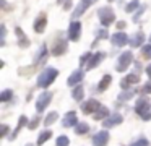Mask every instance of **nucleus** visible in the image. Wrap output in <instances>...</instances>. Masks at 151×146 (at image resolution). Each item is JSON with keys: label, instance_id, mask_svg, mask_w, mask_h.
Segmentation results:
<instances>
[{"label": "nucleus", "instance_id": "obj_1", "mask_svg": "<svg viewBox=\"0 0 151 146\" xmlns=\"http://www.w3.org/2000/svg\"><path fill=\"white\" fill-rule=\"evenodd\" d=\"M57 75H59L57 68H54V67L44 68L42 73L39 75V78H37V86H39V88H47V86H50V84L54 83V80L57 78Z\"/></svg>", "mask_w": 151, "mask_h": 146}, {"label": "nucleus", "instance_id": "obj_2", "mask_svg": "<svg viewBox=\"0 0 151 146\" xmlns=\"http://www.w3.org/2000/svg\"><path fill=\"white\" fill-rule=\"evenodd\" d=\"M135 110L137 114L141 117L143 120H151V107H150V102H148L146 97H140L137 101V106H135Z\"/></svg>", "mask_w": 151, "mask_h": 146}, {"label": "nucleus", "instance_id": "obj_3", "mask_svg": "<svg viewBox=\"0 0 151 146\" xmlns=\"http://www.w3.org/2000/svg\"><path fill=\"white\" fill-rule=\"evenodd\" d=\"M98 15H99V21H101V24L104 26V28L111 26L112 23H114V19H115L114 10H112L111 6H102V8H99Z\"/></svg>", "mask_w": 151, "mask_h": 146}, {"label": "nucleus", "instance_id": "obj_4", "mask_svg": "<svg viewBox=\"0 0 151 146\" xmlns=\"http://www.w3.org/2000/svg\"><path fill=\"white\" fill-rule=\"evenodd\" d=\"M132 62H133V54H132L130 50L122 52L120 57H119V60H117V65H115V68H117V71H124V70H127V68L130 67Z\"/></svg>", "mask_w": 151, "mask_h": 146}, {"label": "nucleus", "instance_id": "obj_5", "mask_svg": "<svg viewBox=\"0 0 151 146\" xmlns=\"http://www.w3.org/2000/svg\"><path fill=\"white\" fill-rule=\"evenodd\" d=\"M52 101V94L50 93H42V94H39V97H37V101H36V110H37V114H41L44 109H46L47 106H49V102Z\"/></svg>", "mask_w": 151, "mask_h": 146}, {"label": "nucleus", "instance_id": "obj_6", "mask_svg": "<svg viewBox=\"0 0 151 146\" xmlns=\"http://www.w3.org/2000/svg\"><path fill=\"white\" fill-rule=\"evenodd\" d=\"M98 0H80L78 5H76V8L73 10V18H78V16H81L83 13L86 12V10L89 8V6L93 5V3H96Z\"/></svg>", "mask_w": 151, "mask_h": 146}, {"label": "nucleus", "instance_id": "obj_7", "mask_svg": "<svg viewBox=\"0 0 151 146\" xmlns=\"http://www.w3.org/2000/svg\"><path fill=\"white\" fill-rule=\"evenodd\" d=\"M99 107H101V102L96 101V99H89V101H86V102L81 104L83 114H94V112H98Z\"/></svg>", "mask_w": 151, "mask_h": 146}, {"label": "nucleus", "instance_id": "obj_8", "mask_svg": "<svg viewBox=\"0 0 151 146\" xmlns=\"http://www.w3.org/2000/svg\"><path fill=\"white\" fill-rule=\"evenodd\" d=\"M104 57H106L104 52H96V54H91V57L88 58V63H86V68H88V70L96 68L102 60H104Z\"/></svg>", "mask_w": 151, "mask_h": 146}, {"label": "nucleus", "instance_id": "obj_9", "mask_svg": "<svg viewBox=\"0 0 151 146\" xmlns=\"http://www.w3.org/2000/svg\"><path fill=\"white\" fill-rule=\"evenodd\" d=\"M80 36H81V23L73 21L68 28V37L72 39V41H78Z\"/></svg>", "mask_w": 151, "mask_h": 146}, {"label": "nucleus", "instance_id": "obj_10", "mask_svg": "<svg viewBox=\"0 0 151 146\" xmlns=\"http://www.w3.org/2000/svg\"><path fill=\"white\" fill-rule=\"evenodd\" d=\"M128 39L130 37H128L125 32H115V34H112L111 42H112V45H115V47H122V45L128 44Z\"/></svg>", "mask_w": 151, "mask_h": 146}, {"label": "nucleus", "instance_id": "obj_11", "mask_svg": "<svg viewBox=\"0 0 151 146\" xmlns=\"http://www.w3.org/2000/svg\"><path fill=\"white\" fill-rule=\"evenodd\" d=\"M122 115L120 114H112V115H109L106 120H102V125H104V128H112V127H115V125H119V123H122Z\"/></svg>", "mask_w": 151, "mask_h": 146}, {"label": "nucleus", "instance_id": "obj_12", "mask_svg": "<svg viewBox=\"0 0 151 146\" xmlns=\"http://www.w3.org/2000/svg\"><path fill=\"white\" fill-rule=\"evenodd\" d=\"M107 141H109V133L106 130H102V132L96 133L93 136V146H106Z\"/></svg>", "mask_w": 151, "mask_h": 146}, {"label": "nucleus", "instance_id": "obj_13", "mask_svg": "<svg viewBox=\"0 0 151 146\" xmlns=\"http://www.w3.org/2000/svg\"><path fill=\"white\" fill-rule=\"evenodd\" d=\"M78 123V119H76V112H73V110H70V112L65 114V117H63L62 120V125L65 127V128H68V127H73Z\"/></svg>", "mask_w": 151, "mask_h": 146}, {"label": "nucleus", "instance_id": "obj_14", "mask_svg": "<svg viewBox=\"0 0 151 146\" xmlns=\"http://www.w3.org/2000/svg\"><path fill=\"white\" fill-rule=\"evenodd\" d=\"M138 81H140V78H138V75L132 73V75H127V76L124 78V80L120 81V88H124V89H127V88L133 86V84H137Z\"/></svg>", "mask_w": 151, "mask_h": 146}, {"label": "nucleus", "instance_id": "obj_15", "mask_svg": "<svg viewBox=\"0 0 151 146\" xmlns=\"http://www.w3.org/2000/svg\"><path fill=\"white\" fill-rule=\"evenodd\" d=\"M46 26H47V18H46L44 13H41V15L36 18V21H34V31L36 32H44Z\"/></svg>", "mask_w": 151, "mask_h": 146}, {"label": "nucleus", "instance_id": "obj_16", "mask_svg": "<svg viewBox=\"0 0 151 146\" xmlns=\"http://www.w3.org/2000/svg\"><path fill=\"white\" fill-rule=\"evenodd\" d=\"M83 70H75L72 75L68 76V80H67V83H68V86H76V84L80 83V81L83 80Z\"/></svg>", "mask_w": 151, "mask_h": 146}, {"label": "nucleus", "instance_id": "obj_17", "mask_svg": "<svg viewBox=\"0 0 151 146\" xmlns=\"http://www.w3.org/2000/svg\"><path fill=\"white\" fill-rule=\"evenodd\" d=\"M65 52H67V41H57L55 45L52 47V55L59 57V55L65 54Z\"/></svg>", "mask_w": 151, "mask_h": 146}, {"label": "nucleus", "instance_id": "obj_18", "mask_svg": "<svg viewBox=\"0 0 151 146\" xmlns=\"http://www.w3.org/2000/svg\"><path fill=\"white\" fill-rule=\"evenodd\" d=\"M143 41H145V34H143L141 31H138L137 34L130 36V39H128V44H130L132 47H140Z\"/></svg>", "mask_w": 151, "mask_h": 146}, {"label": "nucleus", "instance_id": "obj_19", "mask_svg": "<svg viewBox=\"0 0 151 146\" xmlns=\"http://www.w3.org/2000/svg\"><path fill=\"white\" fill-rule=\"evenodd\" d=\"M15 32H17V36H18V44H20V47H28V45H29V39L24 36V32L21 31V28H15Z\"/></svg>", "mask_w": 151, "mask_h": 146}, {"label": "nucleus", "instance_id": "obj_20", "mask_svg": "<svg viewBox=\"0 0 151 146\" xmlns=\"http://www.w3.org/2000/svg\"><path fill=\"white\" fill-rule=\"evenodd\" d=\"M93 115H94V120H106L109 117V110H107V107L101 106L98 109V112H94Z\"/></svg>", "mask_w": 151, "mask_h": 146}, {"label": "nucleus", "instance_id": "obj_21", "mask_svg": "<svg viewBox=\"0 0 151 146\" xmlns=\"http://www.w3.org/2000/svg\"><path fill=\"white\" fill-rule=\"evenodd\" d=\"M46 57H47V47L42 44V45L39 47V50L36 52V57H34V63H39V62H42Z\"/></svg>", "mask_w": 151, "mask_h": 146}, {"label": "nucleus", "instance_id": "obj_22", "mask_svg": "<svg viewBox=\"0 0 151 146\" xmlns=\"http://www.w3.org/2000/svg\"><path fill=\"white\" fill-rule=\"evenodd\" d=\"M24 123H26V117H24V115H21V117H20V122H18V125H17V128H15L13 132H12V135L8 136V140H15V138H17L18 132H20V130L23 128V125H24Z\"/></svg>", "mask_w": 151, "mask_h": 146}, {"label": "nucleus", "instance_id": "obj_23", "mask_svg": "<svg viewBox=\"0 0 151 146\" xmlns=\"http://www.w3.org/2000/svg\"><path fill=\"white\" fill-rule=\"evenodd\" d=\"M111 80H112L111 75H104V76H102V80L99 81L98 89H99V91H106V89L109 88V84H111Z\"/></svg>", "mask_w": 151, "mask_h": 146}, {"label": "nucleus", "instance_id": "obj_24", "mask_svg": "<svg viewBox=\"0 0 151 146\" xmlns=\"http://www.w3.org/2000/svg\"><path fill=\"white\" fill-rule=\"evenodd\" d=\"M88 132H89V125H88V123L80 122V123H76V125H75V133H76V135H85V133H88Z\"/></svg>", "mask_w": 151, "mask_h": 146}, {"label": "nucleus", "instance_id": "obj_25", "mask_svg": "<svg viewBox=\"0 0 151 146\" xmlns=\"http://www.w3.org/2000/svg\"><path fill=\"white\" fill-rule=\"evenodd\" d=\"M72 96H73V99H75V101H81L83 99V96H85V89H83L81 84H78V86L73 89Z\"/></svg>", "mask_w": 151, "mask_h": 146}, {"label": "nucleus", "instance_id": "obj_26", "mask_svg": "<svg viewBox=\"0 0 151 146\" xmlns=\"http://www.w3.org/2000/svg\"><path fill=\"white\" fill-rule=\"evenodd\" d=\"M52 136V132H49V130H44L42 133H39V136H37V145H44V143L47 141V140Z\"/></svg>", "mask_w": 151, "mask_h": 146}, {"label": "nucleus", "instance_id": "obj_27", "mask_svg": "<svg viewBox=\"0 0 151 146\" xmlns=\"http://www.w3.org/2000/svg\"><path fill=\"white\" fill-rule=\"evenodd\" d=\"M57 119H59V114H57L55 112V110H54V112H50L49 114V115H47L46 117V120H44V125H46V127H49V125H52V123L54 122H55V120Z\"/></svg>", "mask_w": 151, "mask_h": 146}, {"label": "nucleus", "instance_id": "obj_28", "mask_svg": "<svg viewBox=\"0 0 151 146\" xmlns=\"http://www.w3.org/2000/svg\"><path fill=\"white\" fill-rule=\"evenodd\" d=\"M12 96H13V93H12L10 89H5V91H2V94H0V101H2V102H7V101L12 99Z\"/></svg>", "mask_w": 151, "mask_h": 146}, {"label": "nucleus", "instance_id": "obj_29", "mask_svg": "<svg viewBox=\"0 0 151 146\" xmlns=\"http://www.w3.org/2000/svg\"><path fill=\"white\" fill-rule=\"evenodd\" d=\"M141 55H143L145 58H151V44L141 47Z\"/></svg>", "mask_w": 151, "mask_h": 146}, {"label": "nucleus", "instance_id": "obj_30", "mask_svg": "<svg viewBox=\"0 0 151 146\" xmlns=\"http://www.w3.org/2000/svg\"><path fill=\"white\" fill-rule=\"evenodd\" d=\"M135 8H138V0H132V2H128V5L125 6V12L130 13V12H133Z\"/></svg>", "mask_w": 151, "mask_h": 146}, {"label": "nucleus", "instance_id": "obj_31", "mask_svg": "<svg viewBox=\"0 0 151 146\" xmlns=\"http://www.w3.org/2000/svg\"><path fill=\"white\" fill-rule=\"evenodd\" d=\"M70 140L67 138V136H59L57 138V146H68Z\"/></svg>", "mask_w": 151, "mask_h": 146}, {"label": "nucleus", "instance_id": "obj_32", "mask_svg": "<svg viewBox=\"0 0 151 146\" xmlns=\"http://www.w3.org/2000/svg\"><path fill=\"white\" fill-rule=\"evenodd\" d=\"M133 94H135L133 91H125V93H122L120 96H119V101H127V99H130Z\"/></svg>", "mask_w": 151, "mask_h": 146}, {"label": "nucleus", "instance_id": "obj_33", "mask_svg": "<svg viewBox=\"0 0 151 146\" xmlns=\"http://www.w3.org/2000/svg\"><path fill=\"white\" fill-rule=\"evenodd\" d=\"M132 146H150V143H148V140H146V138H138Z\"/></svg>", "mask_w": 151, "mask_h": 146}, {"label": "nucleus", "instance_id": "obj_34", "mask_svg": "<svg viewBox=\"0 0 151 146\" xmlns=\"http://www.w3.org/2000/svg\"><path fill=\"white\" fill-rule=\"evenodd\" d=\"M37 123H39V117H34L33 120H31L29 123H28V128H31V130H34L37 127Z\"/></svg>", "mask_w": 151, "mask_h": 146}, {"label": "nucleus", "instance_id": "obj_35", "mask_svg": "<svg viewBox=\"0 0 151 146\" xmlns=\"http://www.w3.org/2000/svg\"><path fill=\"white\" fill-rule=\"evenodd\" d=\"M107 31H106V29H102V31H99L98 32V39H106V37H107Z\"/></svg>", "mask_w": 151, "mask_h": 146}, {"label": "nucleus", "instance_id": "obj_36", "mask_svg": "<svg viewBox=\"0 0 151 146\" xmlns=\"http://www.w3.org/2000/svg\"><path fill=\"white\" fill-rule=\"evenodd\" d=\"M141 93H145V94L151 93V84H150V83H148V84H145V86H143V89H141Z\"/></svg>", "mask_w": 151, "mask_h": 146}, {"label": "nucleus", "instance_id": "obj_37", "mask_svg": "<svg viewBox=\"0 0 151 146\" xmlns=\"http://www.w3.org/2000/svg\"><path fill=\"white\" fill-rule=\"evenodd\" d=\"M143 12H145V6H143V8H140V12H138L137 15L133 16V21H138V19H140V15H141V13H143Z\"/></svg>", "mask_w": 151, "mask_h": 146}, {"label": "nucleus", "instance_id": "obj_38", "mask_svg": "<svg viewBox=\"0 0 151 146\" xmlns=\"http://www.w3.org/2000/svg\"><path fill=\"white\" fill-rule=\"evenodd\" d=\"M7 133H8V127H7V125H2V133H0V135H2V136H7Z\"/></svg>", "mask_w": 151, "mask_h": 146}, {"label": "nucleus", "instance_id": "obj_39", "mask_svg": "<svg viewBox=\"0 0 151 146\" xmlns=\"http://www.w3.org/2000/svg\"><path fill=\"white\" fill-rule=\"evenodd\" d=\"M125 24H127L125 21H119V23H117V28H119V29H124V28H125Z\"/></svg>", "mask_w": 151, "mask_h": 146}, {"label": "nucleus", "instance_id": "obj_40", "mask_svg": "<svg viewBox=\"0 0 151 146\" xmlns=\"http://www.w3.org/2000/svg\"><path fill=\"white\" fill-rule=\"evenodd\" d=\"M146 75H148V76H150V78H151V63L148 65V68H146Z\"/></svg>", "mask_w": 151, "mask_h": 146}, {"label": "nucleus", "instance_id": "obj_41", "mask_svg": "<svg viewBox=\"0 0 151 146\" xmlns=\"http://www.w3.org/2000/svg\"><path fill=\"white\" fill-rule=\"evenodd\" d=\"M70 5H72V3H70V0H67V2H65V5H63V8H65V10H68V8H70Z\"/></svg>", "mask_w": 151, "mask_h": 146}, {"label": "nucleus", "instance_id": "obj_42", "mask_svg": "<svg viewBox=\"0 0 151 146\" xmlns=\"http://www.w3.org/2000/svg\"><path fill=\"white\" fill-rule=\"evenodd\" d=\"M150 42H151V36H150Z\"/></svg>", "mask_w": 151, "mask_h": 146}, {"label": "nucleus", "instance_id": "obj_43", "mask_svg": "<svg viewBox=\"0 0 151 146\" xmlns=\"http://www.w3.org/2000/svg\"><path fill=\"white\" fill-rule=\"evenodd\" d=\"M107 2H112V0H107Z\"/></svg>", "mask_w": 151, "mask_h": 146}]
</instances>
